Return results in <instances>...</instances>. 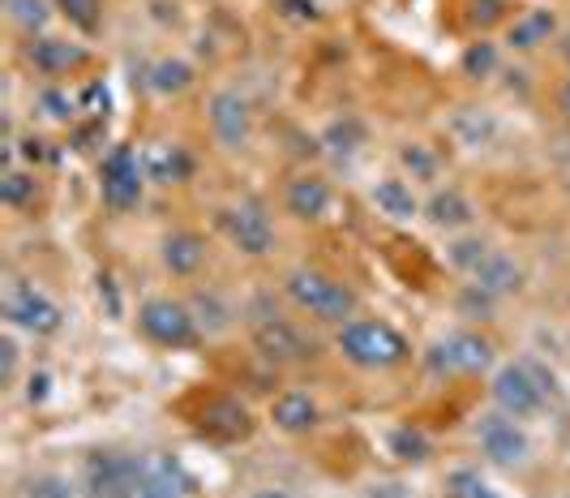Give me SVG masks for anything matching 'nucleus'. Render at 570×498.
Returning <instances> with one entry per match:
<instances>
[{"label": "nucleus", "instance_id": "nucleus-1", "mask_svg": "<svg viewBox=\"0 0 570 498\" xmlns=\"http://www.w3.org/2000/svg\"><path fill=\"white\" fill-rule=\"evenodd\" d=\"M335 349L356 370H395L412 357V344L382 319H352L335 331Z\"/></svg>", "mask_w": 570, "mask_h": 498}, {"label": "nucleus", "instance_id": "nucleus-2", "mask_svg": "<svg viewBox=\"0 0 570 498\" xmlns=\"http://www.w3.org/2000/svg\"><path fill=\"white\" fill-rule=\"evenodd\" d=\"M284 293L292 296V305L296 310H305L309 319L317 323H331V326H343L356 319V293L335 280V275H326V271H314V266H296V271H287L284 280Z\"/></svg>", "mask_w": 570, "mask_h": 498}, {"label": "nucleus", "instance_id": "nucleus-3", "mask_svg": "<svg viewBox=\"0 0 570 498\" xmlns=\"http://www.w3.org/2000/svg\"><path fill=\"white\" fill-rule=\"evenodd\" d=\"M146 477V456L129 451H90L82 460L86 498H134Z\"/></svg>", "mask_w": 570, "mask_h": 498}, {"label": "nucleus", "instance_id": "nucleus-4", "mask_svg": "<svg viewBox=\"0 0 570 498\" xmlns=\"http://www.w3.org/2000/svg\"><path fill=\"white\" fill-rule=\"evenodd\" d=\"M138 331L159 349H194L202 340L194 310L185 301H171V296H150L138 305Z\"/></svg>", "mask_w": 570, "mask_h": 498}, {"label": "nucleus", "instance_id": "nucleus-5", "mask_svg": "<svg viewBox=\"0 0 570 498\" xmlns=\"http://www.w3.org/2000/svg\"><path fill=\"white\" fill-rule=\"evenodd\" d=\"M146 185L150 180H146L142 155L134 147H112L104 155V164H99V194H104L108 211H116V215L134 211V206L142 203Z\"/></svg>", "mask_w": 570, "mask_h": 498}, {"label": "nucleus", "instance_id": "nucleus-6", "mask_svg": "<svg viewBox=\"0 0 570 498\" xmlns=\"http://www.w3.org/2000/svg\"><path fill=\"white\" fill-rule=\"evenodd\" d=\"M493 365V344L481 331H451L425 349V370L446 379V374H485Z\"/></svg>", "mask_w": 570, "mask_h": 498}, {"label": "nucleus", "instance_id": "nucleus-7", "mask_svg": "<svg viewBox=\"0 0 570 498\" xmlns=\"http://www.w3.org/2000/svg\"><path fill=\"white\" fill-rule=\"evenodd\" d=\"M472 439L481 447V456H485L489 465H502V469H519V465H528V456H532V439H528V430L507 417L502 409H489L476 417V426H472Z\"/></svg>", "mask_w": 570, "mask_h": 498}, {"label": "nucleus", "instance_id": "nucleus-8", "mask_svg": "<svg viewBox=\"0 0 570 498\" xmlns=\"http://www.w3.org/2000/svg\"><path fill=\"white\" fill-rule=\"evenodd\" d=\"M489 396H493V409H502L514 421H532L549 404V396H544V387L537 382V374L528 370V361L502 365L493 374V382H489Z\"/></svg>", "mask_w": 570, "mask_h": 498}, {"label": "nucleus", "instance_id": "nucleus-9", "mask_svg": "<svg viewBox=\"0 0 570 498\" xmlns=\"http://www.w3.org/2000/svg\"><path fill=\"white\" fill-rule=\"evenodd\" d=\"M206 120H210V134L224 150H240L254 134V108L240 90H215L206 99Z\"/></svg>", "mask_w": 570, "mask_h": 498}, {"label": "nucleus", "instance_id": "nucleus-10", "mask_svg": "<svg viewBox=\"0 0 570 498\" xmlns=\"http://www.w3.org/2000/svg\"><path fill=\"white\" fill-rule=\"evenodd\" d=\"M224 233H228L232 245H236L240 254H249V258H266V254L275 250V224H271L266 206L249 203V198L224 211Z\"/></svg>", "mask_w": 570, "mask_h": 498}, {"label": "nucleus", "instance_id": "nucleus-11", "mask_svg": "<svg viewBox=\"0 0 570 498\" xmlns=\"http://www.w3.org/2000/svg\"><path fill=\"white\" fill-rule=\"evenodd\" d=\"M4 319L9 326L27 331V335H57L65 314L52 296H43L39 289H27V284H13L9 296H4Z\"/></svg>", "mask_w": 570, "mask_h": 498}, {"label": "nucleus", "instance_id": "nucleus-12", "mask_svg": "<svg viewBox=\"0 0 570 498\" xmlns=\"http://www.w3.org/2000/svg\"><path fill=\"white\" fill-rule=\"evenodd\" d=\"M194 426L215 442H245L254 434V412L236 396H206Z\"/></svg>", "mask_w": 570, "mask_h": 498}, {"label": "nucleus", "instance_id": "nucleus-13", "mask_svg": "<svg viewBox=\"0 0 570 498\" xmlns=\"http://www.w3.org/2000/svg\"><path fill=\"white\" fill-rule=\"evenodd\" d=\"M254 349L262 352L266 361H275V365H296V361H305V357H309L305 335L287 323V319H279V314L257 319L254 323Z\"/></svg>", "mask_w": 570, "mask_h": 498}, {"label": "nucleus", "instance_id": "nucleus-14", "mask_svg": "<svg viewBox=\"0 0 570 498\" xmlns=\"http://www.w3.org/2000/svg\"><path fill=\"white\" fill-rule=\"evenodd\" d=\"M27 65L39 78H65L86 65V48L69 43V39H52V35H35L27 43Z\"/></svg>", "mask_w": 570, "mask_h": 498}, {"label": "nucleus", "instance_id": "nucleus-15", "mask_svg": "<svg viewBox=\"0 0 570 498\" xmlns=\"http://www.w3.org/2000/svg\"><path fill=\"white\" fill-rule=\"evenodd\" d=\"M271 421H275V430L279 434H292V439H301V434H314L317 426H322V409H317V400L309 391H279L275 400H271Z\"/></svg>", "mask_w": 570, "mask_h": 498}, {"label": "nucleus", "instance_id": "nucleus-16", "mask_svg": "<svg viewBox=\"0 0 570 498\" xmlns=\"http://www.w3.org/2000/svg\"><path fill=\"white\" fill-rule=\"evenodd\" d=\"M331 203H335V194H331V185L322 180V176L305 173L296 176V180H287V194H284V206L292 219H301V224H317V219H326L331 215Z\"/></svg>", "mask_w": 570, "mask_h": 498}, {"label": "nucleus", "instance_id": "nucleus-17", "mask_svg": "<svg viewBox=\"0 0 570 498\" xmlns=\"http://www.w3.org/2000/svg\"><path fill=\"white\" fill-rule=\"evenodd\" d=\"M421 215H425L438 233H463V228H472L476 206L468 203V194H459L455 185H446V189H433L425 203H421Z\"/></svg>", "mask_w": 570, "mask_h": 498}, {"label": "nucleus", "instance_id": "nucleus-18", "mask_svg": "<svg viewBox=\"0 0 570 498\" xmlns=\"http://www.w3.org/2000/svg\"><path fill=\"white\" fill-rule=\"evenodd\" d=\"M142 168L150 185H185L194 176V155L180 143H155L142 150Z\"/></svg>", "mask_w": 570, "mask_h": 498}, {"label": "nucleus", "instance_id": "nucleus-19", "mask_svg": "<svg viewBox=\"0 0 570 498\" xmlns=\"http://www.w3.org/2000/svg\"><path fill=\"white\" fill-rule=\"evenodd\" d=\"M370 203L377 206V215L395 219V224H407L421 215V198L412 194V185L403 176H377L370 189Z\"/></svg>", "mask_w": 570, "mask_h": 498}, {"label": "nucleus", "instance_id": "nucleus-20", "mask_svg": "<svg viewBox=\"0 0 570 498\" xmlns=\"http://www.w3.org/2000/svg\"><path fill=\"white\" fill-rule=\"evenodd\" d=\"M159 258H164V271H168V275L189 280V275H198L202 263H206V241H202L198 233H189V228L168 233L164 245H159Z\"/></svg>", "mask_w": 570, "mask_h": 498}, {"label": "nucleus", "instance_id": "nucleus-21", "mask_svg": "<svg viewBox=\"0 0 570 498\" xmlns=\"http://www.w3.org/2000/svg\"><path fill=\"white\" fill-rule=\"evenodd\" d=\"M523 266L514 263L511 254H502V250H489V258L476 271H472V284H481L485 293H493L498 301L502 296H514V293H523Z\"/></svg>", "mask_w": 570, "mask_h": 498}, {"label": "nucleus", "instance_id": "nucleus-22", "mask_svg": "<svg viewBox=\"0 0 570 498\" xmlns=\"http://www.w3.org/2000/svg\"><path fill=\"white\" fill-rule=\"evenodd\" d=\"M189 495V477L171 456H146V477L134 498H185Z\"/></svg>", "mask_w": 570, "mask_h": 498}, {"label": "nucleus", "instance_id": "nucleus-23", "mask_svg": "<svg viewBox=\"0 0 570 498\" xmlns=\"http://www.w3.org/2000/svg\"><path fill=\"white\" fill-rule=\"evenodd\" d=\"M553 35H558L553 9H528V13H519L511 27H507V48H514V52H537Z\"/></svg>", "mask_w": 570, "mask_h": 498}, {"label": "nucleus", "instance_id": "nucleus-24", "mask_svg": "<svg viewBox=\"0 0 570 498\" xmlns=\"http://www.w3.org/2000/svg\"><path fill=\"white\" fill-rule=\"evenodd\" d=\"M451 138L468 150L493 147L498 143V120L485 108H459L455 117H451Z\"/></svg>", "mask_w": 570, "mask_h": 498}, {"label": "nucleus", "instance_id": "nucleus-25", "mask_svg": "<svg viewBox=\"0 0 570 498\" xmlns=\"http://www.w3.org/2000/svg\"><path fill=\"white\" fill-rule=\"evenodd\" d=\"M194 65L185 57H159L150 69H146V87L155 90V95H164V99H171V95H185V90L194 87Z\"/></svg>", "mask_w": 570, "mask_h": 498}, {"label": "nucleus", "instance_id": "nucleus-26", "mask_svg": "<svg viewBox=\"0 0 570 498\" xmlns=\"http://www.w3.org/2000/svg\"><path fill=\"white\" fill-rule=\"evenodd\" d=\"M365 143H370V129L361 117H340L322 129V150L335 155V159H352Z\"/></svg>", "mask_w": 570, "mask_h": 498}, {"label": "nucleus", "instance_id": "nucleus-27", "mask_svg": "<svg viewBox=\"0 0 570 498\" xmlns=\"http://www.w3.org/2000/svg\"><path fill=\"white\" fill-rule=\"evenodd\" d=\"M386 451L400 460V465H429L433 460V442H429L425 430H416V426H395L391 434H386Z\"/></svg>", "mask_w": 570, "mask_h": 498}, {"label": "nucleus", "instance_id": "nucleus-28", "mask_svg": "<svg viewBox=\"0 0 570 498\" xmlns=\"http://www.w3.org/2000/svg\"><path fill=\"white\" fill-rule=\"evenodd\" d=\"M395 159H400V168L412 176L416 185H433L438 173H442V155L429 147V143H400Z\"/></svg>", "mask_w": 570, "mask_h": 498}, {"label": "nucleus", "instance_id": "nucleus-29", "mask_svg": "<svg viewBox=\"0 0 570 498\" xmlns=\"http://www.w3.org/2000/svg\"><path fill=\"white\" fill-rule=\"evenodd\" d=\"M498 65H502V52H498V43H493V39H476V43H468V48H463V57H459L463 78H472V82L493 78V74H498Z\"/></svg>", "mask_w": 570, "mask_h": 498}, {"label": "nucleus", "instance_id": "nucleus-30", "mask_svg": "<svg viewBox=\"0 0 570 498\" xmlns=\"http://www.w3.org/2000/svg\"><path fill=\"white\" fill-rule=\"evenodd\" d=\"M489 245L485 236H476V233H459L451 245H446V263H451V271H459V275H472L476 266L489 258Z\"/></svg>", "mask_w": 570, "mask_h": 498}, {"label": "nucleus", "instance_id": "nucleus-31", "mask_svg": "<svg viewBox=\"0 0 570 498\" xmlns=\"http://www.w3.org/2000/svg\"><path fill=\"white\" fill-rule=\"evenodd\" d=\"M4 9H9V22L18 30H27L30 39L43 35L48 22H52V4L48 0H4Z\"/></svg>", "mask_w": 570, "mask_h": 498}, {"label": "nucleus", "instance_id": "nucleus-32", "mask_svg": "<svg viewBox=\"0 0 570 498\" xmlns=\"http://www.w3.org/2000/svg\"><path fill=\"white\" fill-rule=\"evenodd\" d=\"M455 314L468 319V323H489L498 314V296L485 293L481 284H463L455 293Z\"/></svg>", "mask_w": 570, "mask_h": 498}, {"label": "nucleus", "instance_id": "nucleus-33", "mask_svg": "<svg viewBox=\"0 0 570 498\" xmlns=\"http://www.w3.org/2000/svg\"><path fill=\"white\" fill-rule=\"evenodd\" d=\"M39 198V180H35V173H22V168H4V176H0V203L4 206H30Z\"/></svg>", "mask_w": 570, "mask_h": 498}, {"label": "nucleus", "instance_id": "nucleus-34", "mask_svg": "<svg viewBox=\"0 0 570 498\" xmlns=\"http://www.w3.org/2000/svg\"><path fill=\"white\" fill-rule=\"evenodd\" d=\"M189 310H194L198 326H206L210 335H219V331H228V326H232V305L219 293H198Z\"/></svg>", "mask_w": 570, "mask_h": 498}, {"label": "nucleus", "instance_id": "nucleus-35", "mask_svg": "<svg viewBox=\"0 0 570 498\" xmlns=\"http://www.w3.org/2000/svg\"><path fill=\"white\" fill-rule=\"evenodd\" d=\"M35 108L48 120H57V125H69L78 117V95H69L65 87H43L35 95Z\"/></svg>", "mask_w": 570, "mask_h": 498}, {"label": "nucleus", "instance_id": "nucleus-36", "mask_svg": "<svg viewBox=\"0 0 570 498\" xmlns=\"http://www.w3.org/2000/svg\"><path fill=\"white\" fill-rule=\"evenodd\" d=\"M82 486H73L65 472H35L22 481V498H78Z\"/></svg>", "mask_w": 570, "mask_h": 498}, {"label": "nucleus", "instance_id": "nucleus-37", "mask_svg": "<svg viewBox=\"0 0 570 498\" xmlns=\"http://www.w3.org/2000/svg\"><path fill=\"white\" fill-rule=\"evenodd\" d=\"M57 9L78 30H86V35H95V30H99V18H104V0H57Z\"/></svg>", "mask_w": 570, "mask_h": 498}, {"label": "nucleus", "instance_id": "nucleus-38", "mask_svg": "<svg viewBox=\"0 0 570 498\" xmlns=\"http://www.w3.org/2000/svg\"><path fill=\"white\" fill-rule=\"evenodd\" d=\"M489 481L476 469H451L446 472V498H481Z\"/></svg>", "mask_w": 570, "mask_h": 498}, {"label": "nucleus", "instance_id": "nucleus-39", "mask_svg": "<svg viewBox=\"0 0 570 498\" xmlns=\"http://www.w3.org/2000/svg\"><path fill=\"white\" fill-rule=\"evenodd\" d=\"M108 104H112V95H108L104 82H86V87L78 90V113H82V117L104 120L108 117Z\"/></svg>", "mask_w": 570, "mask_h": 498}, {"label": "nucleus", "instance_id": "nucleus-40", "mask_svg": "<svg viewBox=\"0 0 570 498\" xmlns=\"http://www.w3.org/2000/svg\"><path fill=\"white\" fill-rule=\"evenodd\" d=\"M279 13L292 22H317L322 18V4L317 0H279Z\"/></svg>", "mask_w": 570, "mask_h": 498}, {"label": "nucleus", "instance_id": "nucleus-41", "mask_svg": "<svg viewBox=\"0 0 570 498\" xmlns=\"http://www.w3.org/2000/svg\"><path fill=\"white\" fill-rule=\"evenodd\" d=\"M18 357H22V352H18V340H13V335H4V340H0V361H4L0 382H4V387H13V382H18Z\"/></svg>", "mask_w": 570, "mask_h": 498}, {"label": "nucleus", "instance_id": "nucleus-42", "mask_svg": "<svg viewBox=\"0 0 570 498\" xmlns=\"http://www.w3.org/2000/svg\"><path fill=\"white\" fill-rule=\"evenodd\" d=\"M48 396H52V374H48V370H35V374L27 379V404L30 409H39Z\"/></svg>", "mask_w": 570, "mask_h": 498}, {"label": "nucleus", "instance_id": "nucleus-43", "mask_svg": "<svg viewBox=\"0 0 570 498\" xmlns=\"http://www.w3.org/2000/svg\"><path fill=\"white\" fill-rule=\"evenodd\" d=\"M502 9H507L502 0H476V4H472V22H476V27H489V22L502 18Z\"/></svg>", "mask_w": 570, "mask_h": 498}, {"label": "nucleus", "instance_id": "nucleus-44", "mask_svg": "<svg viewBox=\"0 0 570 498\" xmlns=\"http://www.w3.org/2000/svg\"><path fill=\"white\" fill-rule=\"evenodd\" d=\"M365 498H412V490L403 481H370L365 486Z\"/></svg>", "mask_w": 570, "mask_h": 498}, {"label": "nucleus", "instance_id": "nucleus-45", "mask_svg": "<svg viewBox=\"0 0 570 498\" xmlns=\"http://www.w3.org/2000/svg\"><path fill=\"white\" fill-rule=\"evenodd\" d=\"M18 150H22L30 164H35V159H43V155H48V143H43V138H22V143H18Z\"/></svg>", "mask_w": 570, "mask_h": 498}, {"label": "nucleus", "instance_id": "nucleus-46", "mask_svg": "<svg viewBox=\"0 0 570 498\" xmlns=\"http://www.w3.org/2000/svg\"><path fill=\"white\" fill-rule=\"evenodd\" d=\"M249 498H296L292 490H284V486H262V490H254Z\"/></svg>", "mask_w": 570, "mask_h": 498}, {"label": "nucleus", "instance_id": "nucleus-47", "mask_svg": "<svg viewBox=\"0 0 570 498\" xmlns=\"http://www.w3.org/2000/svg\"><path fill=\"white\" fill-rule=\"evenodd\" d=\"M562 113H567V117H570V82H567V87H562Z\"/></svg>", "mask_w": 570, "mask_h": 498}, {"label": "nucleus", "instance_id": "nucleus-48", "mask_svg": "<svg viewBox=\"0 0 570 498\" xmlns=\"http://www.w3.org/2000/svg\"><path fill=\"white\" fill-rule=\"evenodd\" d=\"M562 57H567V65H570V30L562 35Z\"/></svg>", "mask_w": 570, "mask_h": 498}, {"label": "nucleus", "instance_id": "nucleus-49", "mask_svg": "<svg viewBox=\"0 0 570 498\" xmlns=\"http://www.w3.org/2000/svg\"><path fill=\"white\" fill-rule=\"evenodd\" d=\"M481 498H507V495H498V490H493V486H489V490H485V495H481Z\"/></svg>", "mask_w": 570, "mask_h": 498}, {"label": "nucleus", "instance_id": "nucleus-50", "mask_svg": "<svg viewBox=\"0 0 570 498\" xmlns=\"http://www.w3.org/2000/svg\"><path fill=\"white\" fill-rule=\"evenodd\" d=\"M567 498H570V495H567Z\"/></svg>", "mask_w": 570, "mask_h": 498}]
</instances>
